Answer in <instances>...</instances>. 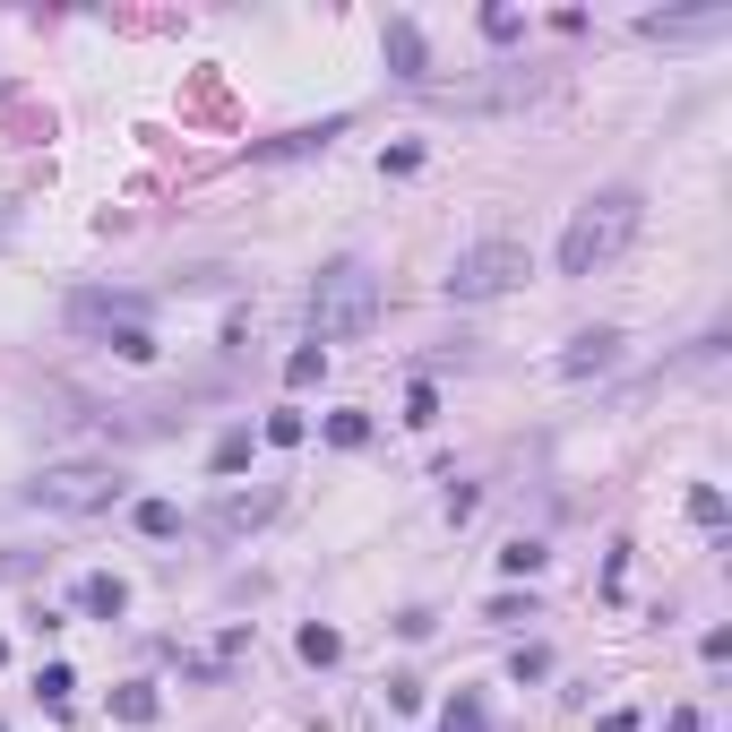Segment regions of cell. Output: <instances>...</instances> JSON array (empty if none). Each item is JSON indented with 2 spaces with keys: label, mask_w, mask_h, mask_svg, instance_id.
Listing matches in <instances>:
<instances>
[{
  "label": "cell",
  "mask_w": 732,
  "mask_h": 732,
  "mask_svg": "<svg viewBox=\"0 0 732 732\" xmlns=\"http://www.w3.org/2000/svg\"><path fill=\"white\" fill-rule=\"evenodd\" d=\"M638 216H646V199H638L629 181L578 199V207H569V234H560V276H595V267H611L620 250L638 242Z\"/></svg>",
  "instance_id": "cell-1"
},
{
  "label": "cell",
  "mask_w": 732,
  "mask_h": 732,
  "mask_svg": "<svg viewBox=\"0 0 732 732\" xmlns=\"http://www.w3.org/2000/svg\"><path fill=\"white\" fill-rule=\"evenodd\" d=\"M370 328H379V276H370L363 258L319 267V285H311V345L328 354V345H354Z\"/></svg>",
  "instance_id": "cell-2"
},
{
  "label": "cell",
  "mask_w": 732,
  "mask_h": 732,
  "mask_svg": "<svg viewBox=\"0 0 732 732\" xmlns=\"http://www.w3.org/2000/svg\"><path fill=\"white\" fill-rule=\"evenodd\" d=\"M122 466H43L35 483H26V500L35 508H61V517H96V508H113L122 500Z\"/></svg>",
  "instance_id": "cell-3"
},
{
  "label": "cell",
  "mask_w": 732,
  "mask_h": 732,
  "mask_svg": "<svg viewBox=\"0 0 732 732\" xmlns=\"http://www.w3.org/2000/svg\"><path fill=\"white\" fill-rule=\"evenodd\" d=\"M526 276H534L526 242H475V250H457V267H449V293H457V302H491V293L526 285Z\"/></svg>",
  "instance_id": "cell-4"
},
{
  "label": "cell",
  "mask_w": 732,
  "mask_h": 732,
  "mask_svg": "<svg viewBox=\"0 0 732 732\" xmlns=\"http://www.w3.org/2000/svg\"><path fill=\"white\" fill-rule=\"evenodd\" d=\"M379 52H388V70H396L405 87H431V52H422V26H414V17H388V26H379Z\"/></svg>",
  "instance_id": "cell-5"
},
{
  "label": "cell",
  "mask_w": 732,
  "mask_h": 732,
  "mask_svg": "<svg viewBox=\"0 0 732 732\" xmlns=\"http://www.w3.org/2000/svg\"><path fill=\"white\" fill-rule=\"evenodd\" d=\"M267 517H276V491H225V500L207 508V534H216V543H234V534L267 526Z\"/></svg>",
  "instance_id": "cell-6"
},
{
  "label": "cell",
  "mask_w": 732,
  "mask_h": 732,
  "mask_svg": "<svg viewBox=\"0 0 732 732\" xmlns=\"http://www.w3.org/2000/svg\"><path fill=\"white\" fill-rule=\"evenodd\" d=\"M70 319L113 337V328H147V302H138V293H78V302H70Z\"/></svg>",
  "instance_id": "cell-7"
},
{
  "label": "cell",
  "mask_w": 732,
  "mask_h": 732,
  "mask_svg": "<svg viewBox=\"0 0 732 732\" xmlns=\"http://www.w3.org/2000/svg\"><path fill=\"white\" fill-rule=\"evenodd\" d=\"M611 363H620V337H611V328H586V337L560 354V370H569V379H586V370H611Z\"/></svg>",
  "instance_id": "cell-8"
},
{
  "label": "cell",
  "mask_w": 732,
  "mask_h": 732,
  "mask_svg": "<svg viewBox=\"0 0 732 732\" xmlns=\"http://www.w3.org/2000/svg\"><path fill=\"white\" fill-rule=\"evenodd\" d=\"M78 611H96V620H122L129 611V586L113 569H96V578H78Z\"/></svg>",
  "instance_id": "cell-9"
},
{
  "label": "cell",
  "mask_w": 732,
  "mask_h": 732,
  "mask_svg": "<svg viewBox=\"0 0 732 732\" xmlns=\"http://www.w3.org/2000/svg\"><path fill=\"white\" fill-rule=\"evenodd\" d=\"M328 138H345V122H319V129H285V138H267V147H258V164H285V155H319Z\"/></svg>",
  "instance_id": "cell-10"
},
{
  "label": "cell",
  "mask_w": 732,
  "mask_h": 732,
  "mask_svg": "<svg viewBox=\"0 0 732 732\" xmlns=\"http://www.w3.org/2000/svg\"><path fill=\"white\" fill-rule=\"evenodd\" d=\"M113 716H122V724H155V716H164L155 681H122V690H113Z\"/></svg>",
  "instance_id": "cell-11"
},
{
  "label": "cell",
  "mask_w": 732,
  "mask_h": 732,
  "mask_svg": "<svg viewBox=\"0 0 732 732\" xmlns=\"http://www.w3.org/2000/svg\"><path fill=\"white\" fill-rule=\"evenodd\" d=\"M138 534H147V543H173V534H181V508H173V500H138Z\"/></svg>",
  "instance_id": "cell-12"
},
{
  "label": "cell",
  "mask_w": 732,
  "mask_h": 732,
  "mask_svg": "<svg viewBox=\"0 0 732 732\" xmlns=\"http://www.w3.org/2000/svg\"><path fill=\"white\" fill-rule=\"evenodd\" d=\"M258 440H267V449H302V440H311V422L285 405V414H267V422H258Z\"/></svg>",
  "instance_id": "cell-13"
},
{
  "label": "cell",
  "mask_w": 732,
  "mask_h": 732,
  "mask_svg": "<svg viewBox=\"0 0 732 732\" xmlns=\"http://www.w3.org/2000/svg\"><path fill=\"white\" fill-rule=\"evenodd\" d=\"M405 422H414V431H431V422H440V388H431V379H414V388H405Z\"/></svg>",
  "instance_id": "cell-14"
},
{
  "label": "cell",
  "mask_w": 732,
  "mask_h": 732,
  "mask_svg": "<svg viewBox=\"0 0 732 732\" xmlns=\"http://www.w3.org/2000/svg\"><path fill=\"white\" fill-rule=\"evenodd\" d=\"M337 655H345V638H337L328 620H311V629H302V664H337Z\"/></svg>",
  "instance_id": "cell-15"
},
{
  "label": "cell",
  "mask_w": 732,
  "mask_h": 732,
  "mask_svg": "<svg viewBox=\"0 0 732 732\" xmlns=\"http://www.w3.org/2000/svg\"><path fill=\"white\" fill-rule=\"evenodd\" d=\"M70 690H78L70 664H43V672H35V698H43V707H70Z\"/></svg>",
  "instance_id": "cell-16"
},
{
  "label": "cell",
  "mask_w": 732,
  "mask_h": 732,
  "mask_svg": "<svg viewBox=\"0 0 732 732\" xmlns=\"http://www.w3.org/2000/svg\"><path fill=\"white\" fill-rule=\"evenodd\" d=\"M543 560H552V552H543V543H526V534H517V543H508V552H500V569H508V578H534V569H543Z\"/></svg>",
  "instance_id": "cell-17"
},
{
  "label": "cell",
  "mask_w": 732,
  "mask_h": 732,
  "mask_svg": "<svg viewBox=\"0 0 732 732\" xmlns=\"http://www.w3.org/2000/svg\"><path fill=\"white\" fill-rule=\"evenodd\" d=\"M207 466H216V475H242V466H250V431H225V440H216V457H207Z\"/></svg>",
  "instance_id": "cell-18"
},
{
  "label": "cell",
  "mask_w": 732,
  "mask_h": 732,
  "mask_svg": "<svg viewBox=\"0 0 732 732\" xmlns=\"http://www.w3.org/2000/svg\"><path fill=\"white\" fill-rule=\"evenodd\" d=\"M440 732H491V724H483V698H466V690H457V707L440 716Z\"/></svg>",
  "instance_id": "cell-19"
},
{
  "label": "cell",
  "mask_w": 732,
  "mask_h": 732,
  "mask_svg": "<svg viewBox=\"0 0 732 732\" xmlns=\"http://www.w3.org/2000/svg\"><path fill=\"white\" fill-rule=\"evenodd\" d=\"M328 440H337V449H363V440H370V414H328Z\"/></svg>",
  "instance_id": "cell-20"
},
{
  "label": "cell",
  "mask_w": 732,
  "mask_h": 732,
  "mask_svg": "<svg viewBox=\"0 0 732 732\" xmlns=\"http://www.w3.org/2000/svg\"><path fill=\"white\" fill-rule=\"evenodd\" d=\"M319 370H328V354H319V345H302V354H293V363H285V388H311V379H319Z\"/></svg>",
  "instance_id": "cell-21"
},
{
  "label": "cell",
  "mask_w": 732,
  "mask_h": 732,
  "mask_svg": "<svg viewBox=\"0 0 732 732\" xmlns=\"http://www.w3.org/2000/svg\"><path fill=\"white\" fill-rule=\"evenodd\" d=\"M690 517H698V526H724V491L698 483V491H690Z\"/></svg>",
  "instance_id": "cell-22"
},
{
  "label": "cell",
  "mask_w": 732,
  "mask_h": 732,
  "mask_svg": "<svg viewBox=\"0 0 732 732\" xmlns=\"http://www.w3.org/2000/svg\"><path fill=\"white\" fill-rule=\"evenodd\" d=\"M483 35H491V43H517V35H526V17H517V9H483Z\"/></svg>",
  "instance_id": "cell-23"
},
{
  "label": "cell",
  "mask_w": 732,
  "mask_h": 732,
  "mask_svg": "<svg viewBox=\"0 0 732 732\" xmlns=\"http://www.w3.org/2000/svg\"><path fill=\"white\" fill-rule=\"evenodd\" d=\"M379 173H396V181H405V173H422V147H388V155H379Z\"/></svg>",
  "instance_id": "cell-24"
},
{
  "label": "cell",
  "mask_w": 732,
  "mask_h": 732,
  "mask_svg": "<svg viewBox=\"0 0 732 732\" xmlns=\"http://www.w3.org/2000/svg\"><path fill=\"white\" fill-rule=\"evenodd\" d=\"M508 672H517V681H543V672H552V655H543V646H517V664H508Z\"/></svg>",
  "instance_id": "cell-25"
},
{
  "label": "cell",
  "mask_w": 732,
  "mask_h": 732,
  "mask_svg": "<svg viewBox=\"0 0 732 732\" xmlns=\"http://www.w3.org/2000/svg\"><path fill=\"white\" fill-rule=\"evenodd\" d=\"M664 732H698V707H672V724Z\"/></svg>",
  "instance_id": "cell-26"
},
{
  "label": "cell",
  "mask_w": 732,
  "mask_h": 732,
  "mask_svg": "<svg viewBox=\"0 0 732 732\" xmlns=\"http://www.w3.org/2000/svg\"><path fill=\"white\" fill-rule=\"evenodd\" d=\"M26 569H35V560H9V552H0V578H26Z\"/></svg>",
  "instance_id": "cell-27"
},
{
  "label": "cell",
  "mask_w": 732,
  "mask_h": 732,
  "mask_svg": "<svg viewBox=\"0 0 732 732\" xmlns=\"http://www.w3.org/2000/svg\"><path fill=\"white\" fill-rule=\"evenodd\" d=\"M0 664H9V638H0Z\"/></svg>",
  "instance_id": "cell-28"
}]
</instances>
